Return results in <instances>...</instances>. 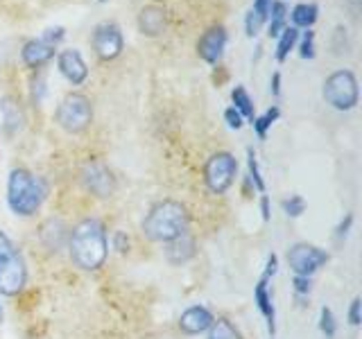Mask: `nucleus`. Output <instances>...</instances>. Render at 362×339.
Masks as SVG:
<instances>
[{
	"label": "nucleus",
	"mask_w": 362,
	"mask_h": 339,
	"mask_svg": "<svg viewBox=\"0 0 362 339\" xmlns=\"http://www.w3.org/2000/svg\"><path fill=\"white\" fill-rule=\"evenodd\" d=\"M269 90H272V95H279V93H281V73H274V75H272Z\"/></svg>",
	"instance_id": "obj_37"
},
{
	"label": "nucleus",
	"mask_w": 362,
	"mask_h": 339,
	"mask_svg": "<svg viewBox=\"0 0 362 339\" xmlns=\"http://www.w3.org/2000/svg\"><path fill=\"white\" fill-rule=\"evenodd\" d=\"M168 25V16L165 9L158 5H147L141 9L139 14V30L145 34V37H158Z\"/></svg>",
	"instance_id": "obj_15"
},
{
	"label": "nucleus",
	"mask_w": 362,
	"mask_h": 339,
	"mask_svg": "<svg viewBox=\"0 0 362 339\" xmlns=\"http://www.w3.org/2000/svg\"><path fill=\"white\" fill-rule=\"evenodd\" d=\"M299 41V30L297 28H286L279 34V43H276V59L279 61H286L290 50L297 45Z\"/></svg>",
	"instance_id": "obj_24"
},
{
	"label": "nucleus",
	"mask_w": 362,
	"mask_h": 339,
	"mask_svg": "<svg viewBox=\"0 0 362 339\" xmlns=\"http://www.w3.org/2000/svg\"><path fill=\"white\" fill-rule=\"evenodd\" d=\"M360 308H362V301H360V297H356L354 301H351V308H349V321H351V326H360V321H362Z\"/></svg>",
	"instance_id": "obj_31"
},
{
	"label": "nucleus",
	"mask_w": 362,
	"mask_h": 339,
	"mask_svg": "<svg viewBox=\"0 0 362 339\" xmlns=\"http://www.w3.org/2000/svg\"><path fill=\"white\" fill-rule=\"evenodd\" d=\"M45 195H48V190H45L41 177L32 174L25 167H16L9 172L7 203L11 213L18 215V218H32V215H37L39 208L43 206Z\"/></svg>",
	"instance_id": "obj_3"
},
{
	"label": "nucleus",
	"mask_w": 362,
	"mask_h": 339,
	"mask_svg": "<svg viewBox=\"0 0 362 339\" xmlns=\"http://www.w3.org/2000/svg\"><path fill=\"white\" fill-rule=\"evenodd\" d=\"M188 224H190V215L184 203L175 199H163L154 203L150 213L145 215L141 229L150 242L165 244L173 242L175 237L184 235L188 231Z\"/></svg>",
	"instance_id": "obj_2"
},
{
	"label": "nucleus",
	"mask_w": 362,
	"mask_h": 339,
	"mask_svg": "<svg viewBox=\"0 0 362 339\" xmlns=\"http://www.w3.org/2000/svg\"><path fill=\"white\" fill-rule=\"evenodd\" d=\"M320 328H322V333H324L328 339L335 337L337 323H335V316H333L331 308H322V323H320Z\"/></svg>",
	"instance_id": "obj_29"
},
{
	"label": "nucleus",
	"mask_w": 362,
	"mask_h": 339,
	"mask_svg": "<svg viewBox=\"0 0 362 339\" xmlns=\"http://www.w3.org/2000/svg\"><path fill=\"white\" fill-rule=\"evenodd\" d=\"M351 222H354V215H346V222L339 224V229H337V235H339V237H344V235L349 233V226H351Z\"/></svg>",
	"instance_id": "obj_38"
},
{
	"label": "nucleus",
	"mask_w": 362,
	"mask_h": 339,
	"mask_svg": "<svg viewBox=\"0 0 362 339\" xmlns=\"http://www.w3.org/2000/svg\"><path fill=\"white\" fill-rule=\"evenodd\" d=\"M54 118L66 133H82L93 122V105L82 93H68L57 107Z\"/></svg>",
	"instance_id": "obj_5"
},
{
	"label": "nucleus",
	"mask_w": 362,
	"mask_h": 339,
	"mask_svg": "<svg viewBox=\"0 0 362 339\" xmlns=\"http://www.w3.org/2000/svg\"><path fill=\"white\" fill-rule=\"evenodd\" d=\"M98 3H109V0H98Z\"/></svg>",
	"instance_id": "obj_42"
},
{
	"label": "nucleus",
	"mask_w": 362,
	"mask_h": 339,
	"mask_svg": "<svg viewBox=\"0 0 362 339\" xmlns=\"http://www.w3.org/2000/svg\"><path fill=\"white\" fill-rule=\"evenodd\" d=\"M349 3L354 5V7H358V5H360V0H349Z\"/></svg>",
	"instance_id": "obj_41"
},
{
	"label": "nucleus",
	"mask_w": 362,
	"mask_h": 339,
	"mask_svg": "<svg viewBox=\"0 0 362 339\" xmlns=\"http://www.w3.org/2000/svg\"><path fill=\"white\" fill-rule=\"evenodd\" d=\"M5 321V310H3V303H0V323Z\"/></svg>",
	"instance_id": "obj_40"
},
{
	"label": "nucleus",
	"mask_w": 362,
	"mask_h": 339,
	"mask_svg": "<svg viewBox=\"0 0 362 339\" xmlns=\"http://www.w3.org/2000/svg\"><path fill=\"white\" fill-rule=\"evenodd\" d=\"M57 66H59V73L68 79L71 84L79 86L86 82L88 77V66L84 61V56L79 54V50L71 48V50H62L59 56H57Z\"/></svg>",
	"instance_id": "obj_12"
},
{
	"label": "nucleus",
	"mask_w": 362,
	"mask_h": 339,
	"mask_svg": "<svg viewBox=\"0 0 362 339\" xmlns=\"http://www.w3.org/2000/svg\"><path fill=\"white\" fill-rule=\"evenodd\" d=\"M254 299H256V305L258 310L263 312V316L267 319V328L269 333L274 335L276 331V314H274V303H272V294H269V287H267V278H260L256 282V290H254Z\"/></svg>",
	"instance_id": "obj_18"
},
{
	"label": "nucleus",
	"mask_w": 362,
	"mask_h": 339,
	"mask_svg": "<svg viewBox=\"0 0 362 339\" xmlns=\"http://www.w3.org/2000/svg\"><path fill=\"white\" fill-rule=\"evenodd\" d=\"M322 95L326 105H331L337 111H351L356 109L360 100V88L358 79L351 71H335L333 75L326 77Z\"/></svg>",
	"instance_id": "obj_6"
},
{
	"label": "nucleus",
	"mask_w": 362,
	"mask_h": 339,
	"mask_svg": "<svg viewBox=\"0 0 362 339\" xmlns=\"http://www.w3.org/2000/svg\"><path fill=\"white\" fill-rule=\"evenodd\" d=\"M269 5H272V0H254V5L247 11V18H245L247 37H256V34L260 32V28L267 23Z\"/></svg>",
	"instance_id": "obj_19"
},
{
	"label": "nucleus",
	"mask_w": 362,
	"mask_h": 339,
	"mask_svg": "<svg viewBox=\"0 0 362 339\" xmlns=\"http://www.w3.org/2000/svg\"><path fill=\"white\" fill-rule=\"evenodd\" d=\"M299 54L303 56V59H313V56H315V32L313 30L303 32L301 45H299Z\"/></svg>",
	"instance_id": "obj_30"
},
{
	"label": "nucleus",
	"mask_w": 362,
	"mask_h": 339,
	"mask_svg": "<svg viewBox=\"0 0 362 339\" xmlns=\"http://www.w3.org/2000/svg\"><path fill=\"white\" fill-rule=\"evenodd\" d=\"M213 319L215 316L209 308H204V305H190L179 316V331L186 335H202L211 328Z\"/></svg>",
	"instance_id": "obj_13"
},
{
	"label": "nucleus",
	"mask_w": 362,
	"mask_h": 339,
	"mask_svg": "<svg viewBox=\"0 0 362 339\" xmlns=\"http://www.w3.org/2000/svg\"><path fill=\"white\" fill-rule=\"evenodd\" d=\"M113 244H116V249L120 254H127L129 251V237H124L122 231H118L116 235H113Z\"/></svg>",
	"instance_id": "obj_35"
},
{
	"label": "nucleus",
	"mask_w": 362,
	"mask_h": 339,
	"mask_svg": "<svg viewBox=\"0 0 362 339\" xmlns=\"http://www.w3.org/2000/svg\"><path fill=\"white\" fill-rule=\"evenodd\" d=\"M21 56H23V61H25V66L41 68L54 56V45L45 43L43 39H32V41H28L25 45H23Z\"/></svg>",
	"instance_id": "obj_16"
},
{
	"label": "nucleus",
	"mask_w": 362,
	"mask_h": 339,
	"mask_svg": "<svg viewBox=\"0 0 362 339\" xmlns=\"http://www.w3.org/2000/svg\"><path fill=\"white\" fill-rule=\"evenodd\" d=\"M64 39V28L62 25H57V28H48L43 34V41L45 43H50V45H57Z\"/></svg>",
	"instance_id": "obj_33"
},
{
	"label": "nucleus",
	"mask_w": 362,
	"mask_h": 339,
	"mask_svg": "<svg viewBox=\"0 0 362 339\" xmlns=\"http://www.w3.org/2000/svg\"><path fill=\"white\" fill-rule=\"evenodd\" d=\"M224 120H226V124H229L231 129H240L243 127V116L233 107H229L224 111Z\"/></svg>",
	"instance_id": "obj_32"
},
{
	"label": "nucleus",
	"mask_w": 362,
	"mask_h": 339,
	"mask_svg": "<svg viewBox=\"0 0 362 339\" xmlns=\"http://www.w3.org/2000/svg\"><path fill=\"white\" fill-rule=\"evenodd\" d=\"M238 172V161L231 152H218L209 156L204 165V181L213 195H224L233 186V179Z\"/></svg>",
	"instance_id": "obj_7"
},
{
	"label": "nucleus",
	"mask_w": 362,
	"mask_h": 339,
	"mask_svg": "<svg viewBox=\"0 0 362 339\" xmlns=\"http://www.w3.org/2000/svg\"><path fill=\"white\" fill-rule=\"evenodd\" d=\"M294 290L297 294H308L310 292V276H294Z\"/></svg>",
	"instance_id": "obj_34"
},
{
	"label": "nucleus",
	"mask_w": 362,
	"mask_h": 339,
	"mask_svg": "<svg viewBox=\"0 0 362 339\" xmlns=\"http://www.w3.org/2000/svg\"><path fill=\"white\" fill-rule=\"evenodd\" d=\"M93 50L100 59L111 61L118 59L124 50V37L122 30L116 25V23H100L93 32Z\"/></svg>",
	"instance_id": "obj_10"
},
{
	"label": "nucleus",
	"mask_w": 362,
	"mask_h": 339,
	"mask_svg": "<svg viewBox=\"0 0 362 339\" xmlns=\"http://www.w3.org/2000/svg\"><path fill=\"white\" fill-rule=\"evenodd\" d=\"M283 210L288 213V218H299L305 210V201L301 195H290L288 199H283Z\"/></svg>",
	"instance_id": "obj_28"
},
{
	"label": "nucleus",
	"mask_w": 362,
	"mask_h": 339,
	"mask_svg": "<svg viewBox=\"0 0 362 339\" xmlns=\"http://www.w3.org/2000/svg\"><path fill=\"white\" fill-rule=\"evenodd\" d=\"M0 109H3V116H5V127L7 131H18L23 127V113L18 109V105H14L9 97H5L3 102H0Z\"/></svg>",
	"instance_id": "obj_25"
},
{
	"label": "nucleus",
	"mask_w": 362,
	"mask_h": 339,
	"mask_svg": "<svg viewBox=\"0 0 362 339\" xmlns=\"http://www.w3.org/2000/svg\"><path fill=\"white\" fill-rule=\"evenodd\" d=\"M286 16H288V9H286V3L283 0H272L269 5V14H267V20H269V37H279V34L286 30Z\"/></svg>",
	"instance_id": "obj_21"
},
{
	"label": "nucleus",
	"mask_w": 362,
	"mask_h": 339,
	"mask_svg": "<svg viewBox=\"0 0 362 339\" xmlns=\"http://www.w3.org/2000/svg\"><path fill=\"white\" fill-rule=\"evenodd\" d=\"M68 229L64 226V222L62 220H54V218H50L48 222H45L43 226H41V242L50 249V251H59V249L68 242V233H66Z\"/></svg>",
	"instance_id": "obj_17"
},
{
	"label": "nucleus",
	"mask_w": 362,
	"mask_h": 339,
	"mask_svg": "<svg viewBox=\"0 0 362 339\" xmlns=\"http://www.w3.org/2000/svg\"><path fill=\"white\" fill-rule=\"evenodd\" d=\"M68 251L71 260L82 271H98L105 267L109 256V237L105 224L95 218H86L73 226L68 233Z\"/></svg>",
	"instance_id": "obj_1"
},
{
	"label": "nucleus",
	"mask_w": 362,
	"mask_h": 339,
	"mask_svg": "<svg viewBox=\"0 0 362 339\" xmlns=\"http://www.w3.org/2000/svg\"><path fill=\"white\" fill-rule=\"evenodd\" d=\"M317 14H320V7H317L315 3H301L292 9V23L294 25L292 28H303V30H310L315 25V20H317Z\"/></svg>",
	"instance_id": "obj_20"
},
{
	"label": "nucleus",
	"mask_w": 362,
	"mask_h": 339,
	"mask_svg": "<svg viewBox=\"0 0 362 339\" xmlns=\"http://www.w3.org/2000/svg\"><path fill=\"white\" fill-rule=\"evenodd\" d=\"M163 254H165V260L170 265H186L188 260L195 258L197 254V244H195V237H192L188 231L184 235L175 237L173 242H165L163 244Z\"/></svg>",
	"instance_id": "obj_14"
},
{
	"label": "nucleus",
	"mask_w": 362,
	"mask_h": 339,
	"mask_svg": "<svg viewBox=\"0 0 362 339\" xmlns=\"http://www.w3.org/2000/svg\"><path fill=\"white\" fill-rule=\"evenodd\" d=\"M226 48V30L222 25H213L202 34L197 41V54L206 64H218Z\"/></svg>",
	"instance_id": "obj_11"
},
{
	"label": "nucleus",
	"mask_w": 362,
	"mask_h": 339,
	"mask_svg": "<svg viewBox=\"0 0 362 339\" xmlns=\"http://www.w3.org/2000/svg\"><path fill=\"white\" fill-rule=\"evenodd\" d=\"M276 267H279V258H276L274 254H269V258H267V269H265L263 278L269 280V276H274V274H276Z\"/></svg>",
	"instance_id": "obj_36"
},
{
	"label": "nucleus",
	"mask_w": 362,
	"mask_h": 339,
	"mask_svg": "<svg viewBox=\"0 0 362 339\" xmlns=\"http://www.w3.org/2000/svg\"><path fill=\"white\" fill-rule=\"evenodd\" d=\"M231 100H233V109L240 113L243 118H247L249 122H252L256 118V113H254V100L249 97V93L245 90V86H235L231 90Z\"/></svg>",
	"instance_id": "obj_22"
},
{
	"label": "nucleus",
	"mask_w": 362,
	"mask_h": 339,
	"mask_svg": "<svg viewBox=\"0 0 362 339\" xmlns=\"http://www.w3.org/2000/svg\"><path fill=\"white\" fill-rule=\"evenodd\" d=\"M28 285V265L16 244L0 229V294L16 297Z\"/></svg>",
	"instance_id": "obj_4"
},
{
	"label": "nucleus",
	"mask_w": 362,
	"mask_h": 339,
	"mask_svg": "<svg viewBox=\"0 0 362 339\" xmlns=\"http://www.w3.org/2000/svg\"><path fill=\"white\" fill-rule=\"evenodd\" d=\"M260 210H263V220L267 222L269 220V199L265 195L260 197Z\"/></svg>",
	"instance_id": "obj_39"
},
{
	"label": "nucleus",
	"mask_w": 362,
	"mask_h": 339,
	"mask_svg": "<svg viewBox=\"0 0 362 339\" xmlns=\"http://www.w3.org/2000/svg\"><path fill=\"white\" fill-rule=\"evenodd\" d=\"M247 165H249V179L254 181V186L258 192H265V181L260 177V167H258V158L254 150H247Z\"/></svg>",
	"instance_id": "obj_27"
},
{
	"label": "nucleus",
	"mask_w": 362,
	"mask_h": 339,
	"mask_svg": "<svg viewBox=\"0 0 362 339\" xmlns=\"http://www.w3.org/2000/svg\"><path fill=\"white\" fill-rule=\"evenodd\" d=\"M79 181L86 192L95 195L100 199H109L116 192V177H113L111 170L98 161V158H88L82 165V172H79Z\"/></svg>",
	"instance_id": "obj_8"
},
{
	"label": "nucleus",
	"mask_w": 362,
	"mask_h": 339,
	"mask_svg": "<svg viewBox=\"0 0 362 339\" xmlns=\"http://www.w3.org/2000/svg\"><path fill=\"white\" fill-rule=\"evenodd\" d=\"M288 265L294 271V276H313L317 274L326 263H328V254L317 244L308 242H297L288 249Z\"/></svg>",
	"instance_id": "obj_9"
},
{
	"label": "nucleus",
	"mask_w": 362,
	"mask_h": 339,
	"mask_svg": "<svg viewBox=\"0 0 362 339\" xmlns=\"http://www.w3.org/2000/svg\"><path fill=\"white\" fill-rule=\"evenodd\" d=\"M279 116H281V109L274 105V107H269V109L263 113V116H256V118L252 120L254 129H256V133H258V138H265V136H267V129L276 122Z\"/></svg>",
	"instance_id": "obj_26"
},
{
	"label": "nucleus",
	"mask_w": 362,
	"mask_h": 339,
	"mask_svg": "<svg viewBox=\"0 0 362 339\" xmlns=\"http://www.w3.org/2000/svg\"><path fill=\"white\" fill-rule=\"evenodd\" d=\"M206 333H209V339H243L240 331H238L229 319H224V316L213 319V323Z\"/></svg>",
	"instance_id": "obj_23"
}]
</instances>
